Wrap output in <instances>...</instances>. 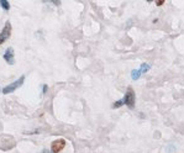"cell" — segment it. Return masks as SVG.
Returning a JSON list of instances; mask_svg holds the SVG:
<instances>
[{
    "label": "cell",
    "instance_id": "obj_2",
    "mask_svg": "<svg viewBox=\"0 0 184 153\" xmlns=\"http://www.w3.org/2000/svg\"><path fill=\"white\" fill-rule=\"evenodd\" d=\"M124 100V105H126L129 109H134L135 108V101H136V95H135V92H134V89L131 88V87H129L127 88V92H126V94L125 96L123 98Z\"/></svg>",
    "mask_w": 184,
    "mask_h": 153
},
{
    "label": "cell",
    "instance_id": "obj_11",
    "mask_svg": "<svg viewBox=\"0 0 184 153\" xmlns=\"http://www.w3.org/2000/svg\"><path fill=\"white\" fill-rule=\"evenodd\" d=\"M163 4H164V0H157V1H156V5H157V6H162Z\"/></svg>",
    "mask_w": 184,
    "mask_h": 153
},
{
    "label": "cell",
    "instance_id": "obj_5",
    "mask_svg": "<svg viewBox=\"0 0 184 153\" xmlns=\"http://www.w3.org/2000/svg\"><path fill=\"white\" fill-rule=\"evenodd\" d=\"M66 147V140L58 138L51 143V152L52 153H60Z\"/></svg>",
    "mask_w": 184,
    "mask_h": 153
},
{
    "label": "cell",
    "instance_id": "obj_4",
    "mask_svg": "<svg viewBox=\"0 0 184 153\" xmlns=\"http://www.w3.org/2000/svg\"><path fill=\"white\" fill-rule=\"evenodd\" d=\"M3 58L4 61L9 64V66H13L15 63V52H14V48L13 47H8L6 51L4 52L3 55Z\"/></svg>",
    "mask_w": 184,
    "mask_h": 153
},
{
    "label": "cell",
    "instance_id": "obj_9",
    "mask_svg": "<svg viewBox=\"0 0 184 153\" xmlns=\"http://www.w3.org/2000/svg\"><path fill=\"white\" fill-rule=\"evenodd\" d=\"M123 105H124V100L121 99V100H118L116 103H114V104H113V108H114V109H118V108H120V106H123Z\"/></svg>",
    "mask_w": 184,
    "mask_h": 153
},
{
    "label": "cell",
    "instance_id": "obj_12",
    "mask_svg": "<svg viewBox=\"0 0 184 153\" xmlns=\"http://www.w3.org/2000/svg\"><path fill=\"white\" fill-rule=\"evenodd\" d=\"M167 150H168V153H171L173 150H176V147H173V146H168V147H167Z\"/></svg>",
    "mask_w": 184,
    "mask_h": 153
},
{
    "label": "cell",
    "instance_id": "obj_10",
    "mask_svg": "<svg viewBox=\"0 0 184 153\" xmlns=\"http://www.w3.org/2000/svg\"><path fill=\"white\" fill-rule=\"evenodd\" d=\"M47 90H48V87H47L46 84H43V85H42V94H46Z\"/></svg>",
    "mask_w": 184,
    "mask_h": 153
},
{
    "label": "cell",
    "instance_id": "obj_1",
    "mask_svg": "<svg viewBox=\"0 0 184 153\" xmlns=\"http://www.w3.org/2000/svg\"><path fill=\"white\" fill-rule=\"evenodd\" d=\"M24 82H25V76L22 74V76H20L19 79H16L15 82H13V83L8 84L5 88H3V89H1V93H3V94H10V93L16 92V89H19L20 87H22Z\"/></svg>",
    "mask_w": 184,
    "mask_h": 153
},
{
    "label": "cell",
    "instance_id": "obj_14",
    "mask_svg": "<svg viewBox=\"0 0 184 153\" xmlns=\"http://www.w3.org/2000/svg\"><path fill=\"white\" fill-rule=\"evenodd\" d=\"M0 92H1V88H0Z\"/></svg>",
    "mask_w": 184,
    "mask_h": 153
},
{
    "label": "cell",
    "instance_id": "obj_6",
    "mask_svg": "<svg viewBox=\"0 0 184 153\" xmlns=\"http://www.w3.org/2000/svg\"><path fill=\"white\" fill-rule=\"evenodd\" d=\"M0 6H1V9L5 10V11H9V10H10V3H9L8 0H0Z\"/></svg>",
    "mask_w": 184,
    "mask_h": 153
},
{
    "label": "cell",
    "instance_id": "obj_3",
    "mask_svg": "<svg viewBox=\"0 0 184 153\" xmlns=\"http://www.w3.org/2000/svg\"><path fill=\"white\" fill-rule=\"evenodd\" d=\"M10 36H11V24H10V21H6V24L4 25L3 30L0 31V46L4 42H6Z\"/></svg>",
    "mask_w": 184,
    "mask_h": 153
},
{
    "label": "cell",
    "instance_id": "obj_7",
    "mask_svg": "<svg viewBox=\"0 0 184 153\" xmlns=\"http://www.w3.org/2000/svg\"><path fill=\"white\" fill-rule=\"evenodd\" d=\"M150 68H151V66H150V64L143 63V64H141V67H140V69H139V71L141 72V74H143V73H147Z\"/></svg>",
    "mask_w": 184,
    "mask_h": 153
},
{
    "label": "cell",
    "instance_id": "obj_13",
    "mask_svg": "<svg viewBox=\"0 0 184 153\" xmlns=\"http://www.w3.org/2000/svg\"><path fill=\"white\" fill-rule=\"evenodd\" d=\"M40 153H52V152H50V151H47V150H43V151L40 152Z\"/></svg>",
    "mask_w": 184,
    "mask_h": 153
},
{
    "label": "cell",
    "instance_id": "obj_8",
    "mask_svg": "<svg viewBox=\"0 0 184 153\" xmlns=\"http://www.w3.org/2000/svg\"><path fill=\"white\" fill-rule=\"evenodd\" d=\"M141 76V72L139 71V69H134L132 72H131V78L134 79V80H137Z\"/></svg>",
    "mask_w": 184,
    "mask_h": 153
}]
</instances>
